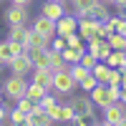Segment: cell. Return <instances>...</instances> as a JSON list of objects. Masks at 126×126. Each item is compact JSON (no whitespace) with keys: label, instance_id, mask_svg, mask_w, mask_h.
<instances>
[{"label":"cell","instance_id":"41","mask_svg":"<svg viewBox=\"0 0 126 126\" xmlns=\"http://www.w3.org/2000/svg\"><path fill=\"white\" fill-rule=\"evenodd\" d=\"M0 98H3V88H0Z\"/></svg>","mask_w":126,"mask_h":126},{"label":"cell","instance_id":"4","mask_svg":"<svg viewBox=\"0 0 126 126\" xmlns=\"http://www.w3.org/2000/svg\"><path fill=\"white\" fill-rule=\"evenodd\" d=\"M68 103L73 106V111H76L78 116H83V121H86V124H96V116H93L96 106H93V101H91L88 96H73Z\"/></svg>","mask_w":126,"mask_h":126},{"label":"cell","instance_id":"35","mask_svg":"<svg viewBox=\"0 0 126 126\" xmlns=\"http://www.w3.org/2000/svg\"><path fill=\"white\" fill-rule=\"evenodd\" d=\"M119 101L126 103V86H121V91H119Z\"/></svg>","mask_w":126,"mask_h":126},{"label":"cell","instance_id":"1","mask_svg":"<svg viewBox=\"0 0 126 126\" xmlns=\"http://www.w3.org/2000/svg\"><path fill=\"white\" fill-rule=\"evenodd\" d=\"M119 91H121V86H106V83H96L91 91H88V98L93 101V106H98V109H106L109 103H113V101H119Z\"/></svg>","mask_w":126,"mask_h":126},{"label":"cell","instance_id":"28","mask_svg":"<svg viewBox=\"0 0 126 126\" xmlns=\"http://www.w3.org/2000/svg\"><path fill=\"white\" fill-rule=\"evenodd\" d=\"M38 103H40V106H43V111H48V109H53L56 103H58V101H56V93H50V91H48V93H46V96L40 98Z\"/></svg>","mask_w":126,"mask_h":126},{"label":"cell","instance_id":"2","mask_svg":"<svg viewBox=\"0 0 126 126\" xmlns=\"http://www.w3.org/2000/svg\"><path fill=\"white\" fill-rule=\"evenodd\" d=\"M73 91H78V83L71 76V66L63 68V71H56L53 73V88H50V93H56V96H71Z\"/></svg>","mask_w":126,"mask_h":126},{"label":"cell","instance_id":"11","mask_svg":"<svg viewBox=\"0 0 126 126\" xmlns=\"http://www.w3.org/2000/svg\"><path fill=\"white\" fill-rule=\"evenodd\" d=\"M30 28L38 30V33L46 35V38H53V35H56V20H50V18H46V15H38Z\"/></svg>","mask_w":126,"mask_h":126},{"label":"cell","instance_id":"26","mask_svg":"<svg viewBox=\"0 0 126 126\" xmlns=\"http://www.w3.org/2000/svg\"><path fill=\"white\" fill-rule=\"evenodd\" d=\"M111 53V46H109V40L106 38H98V48H96V58L98 61H103V58H106Z\"/></svg>","mask_w":126,"mask_h":126},{"label":"cell","instance_id":"29","mask_svg":"<svg viewBox=\"0 0 126 126\" xmlns=\"http://www.w3.org/2000/svg\"><path fill=\"white\" fill-rule=\"evenodd\" d=\"M8 121H10V124H23V121H25V113L20 111V109H10V111H8Z\"/></svg>","mask_w":126,"mask_h":126},{"label":"cell","instance_id":"17","mask_svg":"<svg viewBox=\"0 0 126 126\" xmlns=\"http://www.w3.org/2000/svg\"><path fill=\"white\" fill-rule=\"evenodd\" d=\"M91 73L96 76V81H98V83H106V81H109V73H111V68H109V66H106L103 61H98L96 66L91 68Z\"/></svg>","mask_w":126,"mask_h":126},{"label":"cell","instance_id":"21","mask_svg":"<svg viewBox=\"0 0 126 126\" xmlns=\"http://www.w3.org/2000/svg\"><path fill=\"white\" fill-rule=\"evenodd\" d=\"M109 40V46H111V50H126V35H121V33H116V30H113V33L106 38Z\"/></svg>","mask_w":126,"mask_h":126},{"label":"cell","instance_id":"32","mask_svg":"<svg viewBox=\"0 0 126 126\" xmlns=\"http://www.w3.org/2000/svg\"><path fill=\"white\" fill-rule=\"evenodd\" d=\"M35 126H53V119L43 111V113H38V116H35Z\"/></svg>","mask_w":126,"mask_h":126},{"label":"cell","instance_id":"38","mask_svg":"<svg viewBox=\"0 0 126 126\" xmlns=\"http://www.w3.org/2000/svg\"><path fill=\"white\" fill-rule=\"evenodd\" d=\"M121 86H126V71L121 73Z\"/></svg>","mask_w":126,"mask_h":126},{"label":"cell","instance_id":"14","mask_svg":"<svg viewBox=\"0 0 126 126\" xmlns=\"http://www.w3.org/2000/svg\"><path fill=\"white\" fill-rule=\"evenodd\" d=\"M40 15H46L50 20H58L61 15H66V8H63V3H53V0H46L43 8H40Z\"/></svg>","mask_w":126,"mask_h":126},{"label":"cell","instance_id":"8","mask_svg":"<svg viewBox=\"0 0 126 126\" xmlns=\"http://www.w3.org/2000/svg\"><path fill=\"white\" fill-rule=\"evenodd\" d=\"M8 66H10V71H13L15 73V76H30V71H33L35 66H33V61H30V56L28 53H20V56H15L13 61H10L8 63Z\"/></svg>","mask_w":126,"mask_h":126},{"label":"cell","instance_id":"5","mask_svg":"<svg viewBox=\"0 0 126 126\" xmlns=\"http://www.w3.org/2000/svg\"><path fill=\"white\" fill-rule=\"evenodd\" d=\"M126 119V103L124 101H113L103 109V124L106 126H121Z\"/></svg>","mask_w":126,"mask_h":126},{"label":"cell","instance_id":"9","mask_svg":"<svg viewBox=\"0 0 126 126\" xmlns=\"http://www.w3.org/2000/svg\"><path fill=\"white\" fill-rule=\"evenodd\" d=\"M23 46H25V50H33V48H50V38L40 35L38 30H33V28H28Z\"/></svg>","mask_w":126,"mask_h":126},{"label":"cell","instance_id":"30","mask_svg":"<svg viewBox=\"0 0 126 126\" xmlns=\"http://www.w3.org/2000/svg\"><path fill=\"white\" fill-rule=\"evenodd\" d=\"M78 63H81V66H86V68L91 71V68H93V66H96V63H98V58L93 56V53H88V50H86V53L81 56V61H78Z\"/></svg>","mask_w":126,"mask_h":126},{"label":"cell","instance_id":"10","mask_svg":"<svg viewBox=\"0 0 126 126\" xmlns=\"http://www.w3.org/2000/svg\"><path fill=\"white\" fill-rule=\"evenodd\" d=\"M30 81L38 83V86H43L46 91L53 88V71L50 68H33L30 71Z\"/></svg>","mask_w":126,"mask_h":126},{"label":"cell","instance_id":"6","mask_svg":"<svg viewBox=\"0 0 126 126\" xmlns=\"http://www.w3.org/2000/svg\"><path fill=\"white\" fill-rule=\"evenodd\" d=\"M28 5H15V3H10V8L5 10V23L8 25H25L28 23Z\"/></svg>","mask_w":126,"mask_h":126},{"label":"cell","instance_id":"24","mask_svg":"<svg viewBox=\"0 0 126 126\" xmlns=\"http://www.w3.org/2000/svg\"><path fill=\"white\" fill-rule=\"evenodd\" d=\"M35 103H38V101L23 96V98H18V101H15V109H20L23 113H33V111H35Z\"/></svg>","mask_w":126,"mask_h":126},{"label":"cell","instance_id":"23","mask_svg":"<svg viewBox=\"0 0 126 126\" xmlns=\"http://www.w3.org/2000/svg\"><path fill=\"white\" fill-rule=\"evenodd\" d=\"M88 15H91V18H96V20H106V18H109V10H106V3H101V0H98V3L93 5L91 10H88Z\"/></svg>","mask_w":126,"mask_h":126},{"label":"cell","instance_id":"39","mask_svg":"<svg viewBox=\"0 0 126 126\" xmlns=\"http://www.w3.org/2000/svg\"><path fill=\"white\" fill-rule=\"evenodd\" d=\"M101 3H106V5H109V3H113V0H101Z\"/></svg>","mask_w":126,"mask_h":126},{"label":"cell","instance_id":"18","mask_svg":"<svg viewBox=\"0 0 126 126\" xmlns=\"http://www.w3.org/2000/svg\"><path fill=\"white\" fill-rule=\"evenodd\" d=\"M76 116L71 103H58V124H71V119Z\"/></svg>","mask_w":126,"mask_h":126},{"label":"cell","instance_id":"31","mask_svg":"<svg viewBox=\"0 0 126 126\" xmlns=\"http://www.w3.org/2000/svg\"><path fill=\"white\" fill-rule=\"evenodd\" d=\"M106 86H113V88H116V86H121V71H119V68H111Z\"/></svg>","mask_w":126,"mask_h":126},{"label":"cell","instance_id":"19","mask_svg":"<svg viewBox=\"0 0 126 126\" xmlns=\"http://www.w3.org/2000/svg\"><path fill=\"white\" fill-rule=\"evenodd\" d=\"M46 88L43 86H38V83H33V81H28V88H25V96L28 98H33V101H40V98H43L46 96Z\"/></svg>","mask_w":126,"mask_h":126},{"label":"cell","instance_id":"12","mask_svg":"<svg viewBox=\"0 0 126 126\" xmlns=\"http://www.w3.org/2000/svg\"><path fill=\"white\" fill-rule=\"evenodd\" d=\"M76 25H78V18L76 15H61L58 20H56V35H68V33H73L76 30Z\"/></svg>","mask_w":126,"mask_h":126},{"label":"cell","instance_id":"15","mask_svg":"<svg viewBox=\"0 0 126 126\" xmlns=\"http://www.w3.org/2000/svg\"><path fill=\"white\" fill-rule=\"evenodd\" d=\"M83 53H86V48H83V46H78V48H71V46H66V48L61 50V56H63V61H66L68 66H71V63H78Z\"/></svg>","mask_w":126,"mask_h":126},{"label":"cell","instance_id":"33","mask_svg":"<svg viewBox=\"0 0 126 126\" xmlns=\"http://www.w3.org/2000/svg\"><path fill=\"white\" fill-rule=\"evenodd\" d=\"M113 30H116V33H121V35H126V18H124V15H119V20H116V25H113Z\"/></svg>","mask_w":126,"mask_h":126},{"label":"cell","instance_id":"22","mask_svg":"<svg viewBox=\"0 0 126 126\" xmlns=\"http://www.w3.org/2000/svg\"><path fill=\"white\" fill-rule=\"evenodd\" d=\"M25 33H28V25H10L8 38H10V40H18V43H23V40H25Z\"/></svg>","mask_w":126,"mask_h":126},{"label":"cell","instance_id":"27","mask_svg":"<svg viewBox=\"0 0 126 126\" xmlns=\"http://www.w3.org/2000/svg\"><path fill=\"white\" fill-rule=\"evenodd\" d=\"M96 83H98V81H96V76H93V73H88L86 78H81V81H78V88H81V91H91Z\"/></svg>","mask_w":126,"mask_h":126},{"label":"cell","instance_id":"16","mask_svg":"<svg viewBox=\"0 0 126 126\" xmlns=\"http://www.w3.org/2000/svg\"><path fill=\"white\" fill-rule=\"evenodd\" d=\"M98 0H71V5H73V10H76V18H86L88 15V10L96 5Z\"/></svg>","mask_w":126,"mask_h":126},{"label":"cell","instance_id":"40","mask_svg":"<svg viewBox=\"0 0 126 126\" xmlns=\"http://www.w3.org/2000/svg\"><path fill=\"white\" fill-rule=\"evenodd\" d=\"M53 3H66V0H53Z\"/></svg>","mask_w":126,"mask_h":126},{"label":"cell","instance_id":"20","mask_svg":"<svg viewBox=\"0 0 126 126\" xmlns=\"http://www.w3.org/2000/svg\"><path fill=\"white\" fill-rule=\"evenodd\" d=\"M124 58H126V50H111V53L103 58V63H106L109 68H119Z\"/></svg>","mask_w":126,"mask_h":126},{"label":"cell","instance_id":"37","mask_svg":"<svg viewBox=\"0 0 126 126\" xmlns=\"http://www.w3.org/2000/svg\"><path fill=\"white\" fill-rule=\"evenodd\" d=\"M10 3H15V5H30L33 0H10Z\"/></svg>","mask_w":126,"mask_h":126},{"label":"cell","instance_id":"34","mask_svg":"<svg viewBox=\"0 0 126 126\" xmlns=\"http://www.w3.org/2000/svg\"><path fill=\"white\" fill-rule=\"evenodd\" d=\"M10 109H13L10 103H3V101H0V124H3V121L8 119V111H10Z\"/></svg>","mask_w":126,"mask_h":126},{"label":"cell","instance_id":"25","mask_svg":"<svg viewBox=\"0 0 126 126\" xmlns=\"http://www.w3.org/2000/svg\"><path fill=\"white\" fill-rule=\"evenodd\" d=\"M88 73H91V71H88L86 66H81V63H71V76L76 78V83H78L81 78H86Z\"/></svg>","mask_w":126,"mask_h":126},{"label":"cell","instance_id":"36","mask_svg":"<svg viewBox=\"0 0 126 126\" xmlns=\"http://www.w3.org/2000/svg\"><path fill=\"white\" fill-rule=\"evenodd\" d=\"M113 5L121 8V10H126V0H113Z\"/></svg>","mask_w":126,"mask_h":126},{"label":"cell","instance_id":"3","mask_svg":"<svg viewBox=\"0 0 126 126\" xmlns=\"http://www.w3.org/2000/svg\"><path fill=\"white\" fill-rule=\"evenodd\" d=\"M25 88H28V78L25 76H10V78H5V83H3V93L10 98V101H18V98H23L25 96Z\"/></svg>","mask_w":126,"mask_h":126},{"label":"cell","instance_id":"7","mask_svg":"<svg viewBox=\"0 0 126 126\" xmlns=\"http://www.w3.org/2000/svg\"><path fill=\"white\" fill-rule=\"evenodd\" d=\"M98 23H101V20L91 18V15H86V18H78V25H76V30H78V35H81L83 40H91V38H96V35H98Z\"/></svg>","mask_w":126,"mask_h":126},{"label":"cell","instance_id":"13","mask_svg":"<svg viewBox=\"0 0 126 126\" xmlns=\"http://www.w3.org/2000/svg\"><path fill=\"white\" fill-rule=\"evenodd\" d=\"M28 56H30L35 68H48L50 66V48H33V50H28Z\"/></svg>","mask_w":126,"mask_h":126}]
</instances>
